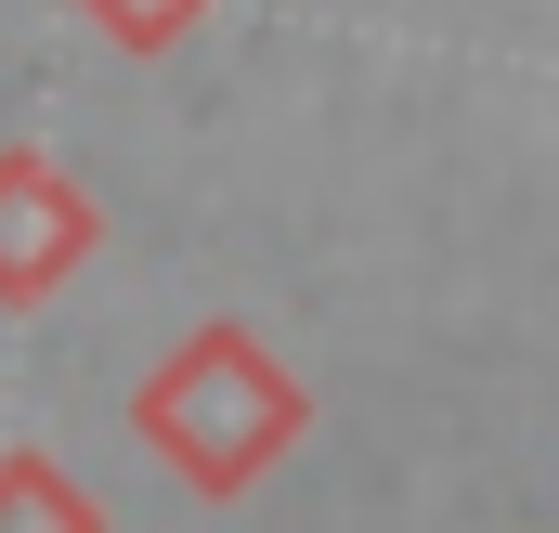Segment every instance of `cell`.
Instances as JSON below:
<instances>
[{
    "mask_svg": "<svg viewBox=\"0 0 559 533\" xmlns=\"http://www.w3.org/2000/svg\"><path fill=\"white\" fill-rule=\"evenodd\" d=\"M0 533H105V508H92V482H79L66 455L13 442V455H0Z\"/></svg>",
    "mask_w": 559,
    "mask_h": 533,
    "instance_id": "cell-3",
    "label": "cell"
},
{
    "mask_svg": "<svg viewBox=\"0 0 559 533\" xmlns=\"http://www.w3.org/2000/svg\"><path fill=\"white\" fill-rule=\"evenodd\" d=\"M79 13H92V26H105L118 52H156V39H182V26H195L209 0H79Z\"/></svg>",
    "mask_w": 559,
    "mask_h": 533,
    "instance_id": "cell-4",
    "label": "cell"
},
{
    "mask_svg": "<svg viewBox=\"0 0 559 533\" xmlns=\"http://www.w3.org/2000/svg\"><path fill=\"white\" fill-rule=\"evenodd\" d=\"M92 248H105L92 182H79V169H52L39 143H0V299H52Z\"/></svg>",
    "mask_w": 559,
    "mask_h": 533,
    "instance_id": "cell-2",
    "label": "cell"
},
{
    "mask_svg": "<svg viewBox=\"0 0 559 533\" xmlns=\"http://www.w3.org/2000/svg\"><path fill=\"white\" fill-rule=\"evenodd\" d=\"M131 429L195 482V495H235L261 455L299 442V378H286L248 325H195V339L131 391Z\"/></svg>",
    "mask_w": 559,
    "mask_h": 533,
    "instance_id": "cell-1",
    "label": "cell"
}]
</instances>
